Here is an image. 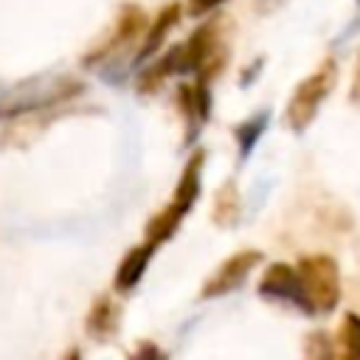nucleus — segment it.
<instances>
[{
	"mask_svg": "<svg viewBox=\"0 0 360 360\" xmlns=\"http://www.w3.org/2000/svg\"><path fill=\"white\" fill-rule=\"evenodd\" d=\"M62 360H82V352H79V349H70V352H65Z\"/></svg>",
	"mask_w": 360,
	"mask_h": 360,
	"instance_id": "21",
	"label": "nucleus"
},
{
	"mask_svg": "<svg viewBox=\"0 0 360 360\" xmlns=\"http://www.w3.org/2000/svg\"><path fill=\"white\" fill-rule=\"evenodd\" d=\"M202 169H205V149H194L191 158L186 160L183 172H180V180L174 186V194L169 200V211L183 222V217L194 208L197 197H200V188H202Z\"/></svg>",
	"mask_w": 360,
	"mask_h": 360,
	"instance_id": "8",
	"label": "nucleus"
},
{
	"mask_svg": "<svg viewBox=\"0 0 360 360\" xmlns=\"http://www.w3.org/2000/svg\"><path fill=\"white\" fill-rule=\"evenodd\" d=\"M152 253H155V248L149 242H141V245L127 250V256L118 262V270H115V278H112L115 292H129V290L138 287V281L143 278V273L152 262Z\"/></svg>",
	"mask_w": 360,
	"mask_h": 360,
	"instance_id": "10",
	"label": "nucleus"
},
{
	"mask_svg": "<svg viewBox=\"0 0 360 360\" xmlns=\"http://www.w3.org/2000/svg\"><path fill=\"white\" fill-rule=\"evenodd\" d=\"M228 0H186V11L191 17H205L211 11H217L219 6H225Z\"/></svg>",
	"mask_w": 360,
	"mask_h": 360,
	"instance_id": "16",
	"label": "nucleus"
},
{
	"mask_svg": "<svg viewBox=\"0 0 360 360\" xmlns=\"http://www.w3.org/2000/svg\"><path fill=\"white\" fill-rule=\"evenodd\" d=\"M298 276L301 284L307 290V298L312 304L315 315H329L338 309L340 301V273H338V262L326 253H309L304 256L298 264Z\"/></svg>",
	"mask_w": 360,
	"mask_h": 360,
	"instance_id": "4",
	"label": "nucleus"
},
{
	"mask_svg": "<svg viewBox=\"0 0 360 360\" xmlns=\"http://www.w3.org/2000/svg\"><path fill=\"white\" fill-rule=\"evenodd\" d=\"M146 25H149L146 11L138 3H124L115 14L110 31L84 53L82 65L84 68H98L104 82L121 84L124 73H127V65H132V59H135L132 48H135L138 39H143Z\"/></svg>",
	"mask_w": 360,
	"mask_h": 360,
	"instance_id": "1",
	"label": "nucleus"
},
{
	"mask_svg": "<svg viewBox=\"0 0 360 360\" xmlns=\"http://www.w3.org/2000/svg\"><path fill=\"white\" fill-rule=\"evenodd\" d=\"M259 262H262V250H256V248H242V250L231 253V256L208 276V281L202 284L200 295H202V298H217V295L233 292L236 287H242V281L250 276V270H253Z\"/></svg>",
	"mask_w": 360,
	"mask_h": 360,
	"instance_id": "6",
	"label": "nucleus"
},
{
	"mask_svg": "<svg viewBox=\"0 0 360 360\" xmlns=\"http://www.w3.org/2000/svg\"><path fill=\"white\" fill-rule=\"evenodd\" d=\"M82 93H84V84L73 76H37V79L17 82L11 87H0V121L51 110Z\"/></svg>",
	"mask_w": 360,
	"mask_h": 360,
	"instance_id": "2",
	"label": "nucleus"
},
{
	"mask_svg": "<svg viewBox=\"0 0 360 360\" xmlns=\"http://www.w3.org/2000/svg\"><path fill=\"white\" fill-rule=\"evenodd\" d=\"M121 326V307L112 301V295H98L84 318V329L93 340H110Z\"/></svg>",
	"mask_w": 360,
	"mask_h": 360,
	"instance_id": "9",
	"label": "nucleus"
},
{
	"mask_svg": "<svg viewBox=\"0 0 360 360\" xmlns=\"http://www.w3.org/2000/svg\"><path fill=\"white\" fill-rule=\"evenodd\" d=\"M335 343L323 332H312L304 340V360H335Z\"/></svg>",
	"mask_w": 360,
	"mask_h": 360,
	"instance_id": "15",
	"label": "nucleus"
},
{
	"mask_svg": "<svg viewBox=\"0 0 360 360\" xmlns=\"http://www.w3.org/2000/svg\"><path fill=\"white\" fill-rule=\"evenodd\" d=\"M270 124V112L267 110H259L253 115H248L245 121H239L233 127V138H236V146H239V158H248L253 152V146L259 143V138L264 135Z\"/></svg>",
	"mask_w": 360,
	"mask_h": 360,
	"instance_id": "13",
	"label": "nucleus"
},
{
	"mask_svg": "<svg viewBox=\"0 0 360 360\" xmlns=\"http://www.w3.org/2000/svg\"><path fill=\"white\" fill-rule=\"evenodd\" d=\"M340 360H360V315L346 312L340 321Z\"/></svg>",
	"mask_w": 360,
	"mask_h": 360,
	"instance_id": "14",
	"label": "nucleus"
},
{
	"mask_svg": "<svg viewBox=\"0 0 360 360\" xmlns=\"http://www.w3.org/2000/svg\"><path fill=\"white\" fill-rule=\"evenodd\" d=\"M262 68H264V56H256L250 65H245V70H242V76H239V84H242V87H245V84H253L256 76L262 73Z\"/></svg>",
	"mask_w": 360,
	"mask_h": 360,
	"instance_id": "18",
	"label": "nucleus"
},
{
	"mask_svg": "<svg viewBox=\"0 0 360 360\" xmlns=\"http://www.w3.org/2000/svg\"><path fill=\"white\" fill-rule=\"evenodd\" d=\"M177 110L183 115V124H186V143H194L200 129L205 127V118L200 115V107H197V96H194V84H180L177 87Z\"/></svg>",
	"mask_w": 360,
	"mask_h": 360,
	"instance_id": "12",
	"label": "nucleus"
},
{
	"mask_svg": "<svg viewBox=\"0 0 360 360\" xmlns=\"http://www.w3.org/2000/svg\"><path fill=\"white\" fill-rule=\"evenodd\" d=\"M242 214V194L236 188L233 180H225L217 194H214V208H211V219L219 225V228H231Z\"/></svg>",
	"mask_w": 360,
	"mask_h": 360,
	"instance_id": "11",
	"label": "nucleus"
},
{
	"mask_svg": "<svg viewBox=\"0 0 360 360\" xmlns=\"http://www.w3.org/2000/svg\"><path fill=\"white\" fill-rule=\"evenodd\" d=\"M129 360H166V354H163V349H160L158 343L143 340V343L132 352V357H129Z\"/></svg>",
	"mask_w": 360,
	"mask_h": 360,
	"instance_id": "17",
	"label": "nucleus"
},
{
	"mask_svg": "<svg viewBox=\"0 0 360 360\" xmlns=\"http://www.w3.org/2000/svg\"><path fill=\"white\" fill-rule=\"evenodd\" d=\"M357 3H360V0H357Z\"/></svg>",
	"mask_w": 360,
	"mask_h": 360,
	"instance_id": "22",
	"label": "nucleus"
},
{
	"mask_svg": "<svg viewBox=\"0 0 360 360\" xmlns=\"http://www.w3.org/2000/svg\"><path fill=\"white\" fill-rule=\"evenodd\" d=\"M335 79H338V62L332 56H326L307 79H301L295 84V90L287 101V110H284V121L292 132H304L315 121L321 104L326 101V96L335 87Z\"/></svg>",
	"mask_w": 360,
	"mask_h": 360,
	"instance_id": "3",
	"label": "nucleus"
},
{
	"mask_svg": "<svg viewBox=\"0 0 360 360\" xmlns=\"http://www.w3.org/2000/svg\"><path fill=\"white\" fill-rule=\"evenodd\" d=\"M259 295L262 298H270V301H281V304H290L307 315H315L312 312V304L307 298V290L301 284V276H298V267L292 264H284V262H276L264 270V276L259 278Z\"/></svg>",
	"mask_w": 360,
	"mask_h": 360,
	"instance_id": "5",
	"label": "nucleus"
},
{
	"mask_svg": "<svg viewBox=\"0 0 360 360\" xmlns=\"http://www.w3.org/2000/svg\"><path fill=\"white\" fill-rule=\"evenodd\" d=\"M284 3H287V0H253V8H256V14H273V11H278Z\"/></svg>",
	"mask_w": 360,
	"mask_h": 360,
	"instance_id": "20",
	"label": "nucleus"
},
{
	"mask_svg": "<svg viewBox=\"0 0 360 360\" xmlns=\"http://www.w3.org/2000/svg\"><path fill=\"white\" fill-rule=\"evenodd\" d=\"M349 101L354 107H360V51L354 59V73H352V84H349Z\"/></svg>",
	"mask_w": 360,
	"mask_h": 360,
	"instance_id": "19",
	"label": "nucleus"
},
{
	"mask_svg": "<svg viewBox=\"0 0 360 360\" xmlns=\"http://www.w3.org/2000/svg\"><path fill=\"white\" fill-rule=\"evenodd\" d=\"M183 11H186V6H180V0H169L166 6L158 8L155 20L146 25V34H143V39H141V45H138V51H135V59H132L135 68H141V65H146L149 59L158 56V51L163 48L166 37L180 25Z\"/></svg>",
	"mask_w": 360,
	"mask_h": 360,
	"instance_id": "7",
	"label": "nucleus"
}]
</instances>
